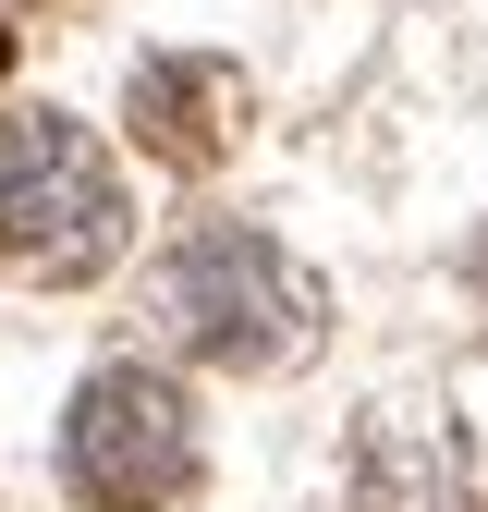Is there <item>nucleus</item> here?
Listing matches in <instances>:
<instances>
[{
	"instance_id": "obj_1",
	"label": "nucleus",
	"mask_w": 488,
	"mask_h": 512,
	"mask_svg": "<svg viewBox=\"0 0 488 512\" xmlns=\"http://www.w3.org/2000/svg\"><path fill=\"white\" fill-rule=\"evenodd\" d=\"M147 305H159V330L196 366H220V378H269V366H305L330 342V281L305 269L293 244H269L257 220H196L159 256Z\"/></svg>"
},
{
	"instance_id": "obj_2",
	"label": "nucleus",
	"mask_w": 488,
	"mask_h": 512,
	"mask_svg": "<svg viewBox=\"0 0 488 512\" xmlns=\"http://www.w3.org/2000/svg\"><path fill=\"white\" fill-rule=\"evenodd\" d=\"M122 232H135V196H122L110 147L74 110H0V281L25 293H86Z\"/></svg>"
},
{
	"instance_id": "obj_3",
	"label": "nucleus",
	"mask_w": 488,
	"mask_h": 512,
	"mask_svg": "<svg viewBox=\"0 0 488 512\" xmlns=\"http://www.w3.org/2000/svg\"><path fill=\"white\" fill-rule=\"evenodd\" d=\"M208 476V427H196V391L171 366H135L110 354L74 415H61V488L86 512H183Z\"/></svg>"
},
{
	"instance_id": "obj_4",
	"label": "nucleus",
	"mask_w": 488,
	"mask_h": 512,
	"mask_svg": "<svg viewBox=\"0 0 488 512\" xmlns=\"http://www.w3.org/2000/svg\"><path fill=\"white\" fill-rule=\"evenodd\" d=\"M122 122H135L147 159L220 171L244 147V74H232L220 49H159V61H135V86H122Z\"/></svg>"
},
{
	"instance_id": "obj_5",
	"label": "nucleus",
	"mask_w": 488,
	"mask_h": 512,
	"mask_svg": "<svg viewBox=\"0 0 488 512\" xmlns=\"http://www.w3.org/2000/svg\"><path fill=\"white\" fill-rule=\"evenodd\" d=\"M391 452H403V415H379V427L354 439V464H391ZM354 488H366V512H452V500H464L452 464H440V476H403V488H391V476H354Z\"/></svg>"
},
{
	"instance_id": "obj_6",
	"label": "nucleus",
	"mask_w": 488,
	"mask_h": 512,
	"mask_svg": "<svg viewBox=\"0 0 488 512\" xmlns=\"http://www.w3.org/2000/svg\"><path fill=\"white\" fill-rule=\"evenodd\" d=\"M464 281H476V305H488V232H476V244H464Z\"/></svg>"
},
{
	"instance_id": "obj_7",
	"label": "nucleus",
	"mask_w": 488,
	"mask_h": 512,
	"mask_svg": "<svg viewBox=\"0 0 488 512\" xmlns=\"http://www.w3.org/2000/svg\"><path fill=\"white\" fill-rule=\"evenodd\" d=\"M0 74H13V25H0Z\"/></svg>"
}]
</instances>
